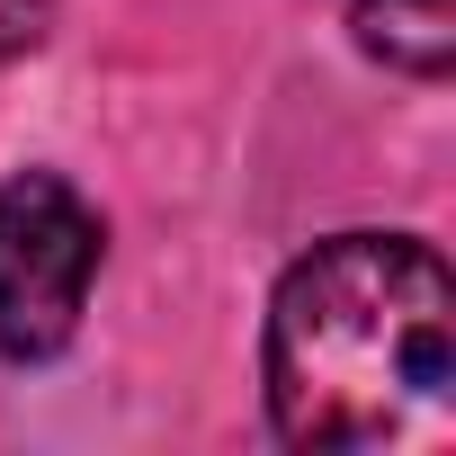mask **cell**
Wrapping results in <instances>:
<instances>
[{
	"label": "cell",
	"instance_id": "cell-1",
	"mask_svg": "<svg viewBox=\"0 0 456 456\" xmlns=\"http://www.w3.org/2000/svg\"><path fill=\"white\" fill-rule=\"evenodd\" d=\"M456 287L411 233H331L269 296V420L287 447H403L447 420Z\"/></svg>",
	"mask_w": 456,
	"mask_h": 456
},
{
	"label": "cell",
	"instance_id": "cell-2",
	"mask_svg": "<svg viewBox=\"0 0 456 456\" xmlns=\"http://www.w3.org/2000/svg\"><path fill=\"white\" fill-rule=\"evenodd\" d=\"M99 242V206L72 179L19 170L0 188V358H54L81 331Z\"/></svg>",
	"mask_w": 456,
	"mask_h": 456
},
{
	"label": "cell",
	"instance_id": "cell-4",
	"mask_svg": "<svg viewBox=\"0 0 456 456\" xmlns=\"http://www.w3.org/2000/svg\"><path fill=\"white\" fill-rule=\"evenodd\" d=\"M54 28V0H0V54H28Z\"/></svg>",
	"mask_w": 456,
	"mask_h": 456
},
{
	"label": "cell",
	"instance_id": "cell-3",
	"mask_svg": "<svg viewBox=\"0 0 456 456\" xmlns=\"http://www.w3.org/2000/svg\"><path fill=\"white\" fill-rule=\"evenodd\" d=\"M349 28L376 63L411 81H438L456 63V0H349Z\"/></svg>",
	"mask_w": 456,
	"mask_h": 456
}]
</instances>
